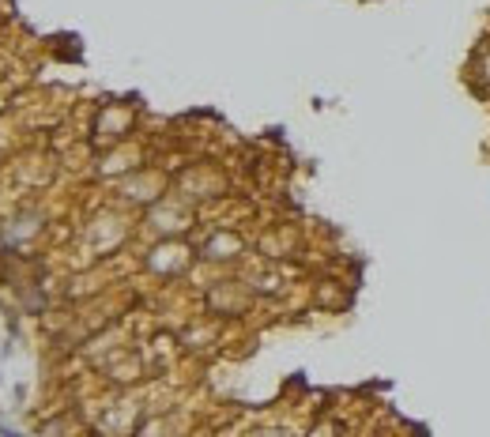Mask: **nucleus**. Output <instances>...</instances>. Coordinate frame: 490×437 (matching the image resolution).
I'll use <instances>...</instances> for the list:
<instances>
[{"instance_id":"5","label":"nucleus","mask_w":490,"mask_h":437,"mask_svg":"<svg viewBox=\"0 0 490 437\" xmlns=\"http://www.w3.org/2000/svg\"><path fill=\"white\" fill-rule=\"evenodd\" d=\"M479 80H483V83L490 87V49L483 53V57H479Z\"/></svg>"},{"instance_id":"1","label":"nucleus","mask_w":490,"mask_h":437,"mask_svg":"<svg viewBox=\"0 0 490 437\" xmlns=\"http://www.w3.org/2000/svg\"><path fill=\"white\" fill-rule=\"evenodd\" d=\"M208 305L215 313H242L249 305V290L242 283H215L208 294Z\"/></svg>"},{"instance_id":"4","label":"nucleus","mask_w":490,"mask_h":437,"mask_svg":"<svg viewBox=\"0 0 490 437\" xmlns=\"http://www.w3.org/2000/svg\"><path fill=\"white\" fill-rule=\"evenodd\" d=\"M133 437H178V426H173V419H162V414H147Z\"/></svg>"},{"instance_id":"2","label":"nucleus","mask_w":490,"mask_h":437,"mask_svg":"<svg viewBox=\"0 0 490 437\" xmlns=\"http://www.w3.org/2000/svg\"><path fill=\"white\" fill-rule=\"evenodd\" d=\"M185 264H189V249L178 245V242H162L155 253L147 257V268L162 271V276H166V271H181Z\"/></svg>"},{"instance_id":"6","label":"nucleus","mask_w":490,"mask_h":437,"mask_svg":"<svg viewBox=\"0 0 490 437\" xmlns=\"http://www.w3.org/2000/svg\"><path fill=\"white\" fill-rule=\"evenodd\" d=\"M0 437H27V433L16 430V426H8V422H0Z\"/></svg>"},{"instance_id":"3","label":"nucleus","mask_w":490,"mask_h":437,"mask_svg":"<svg viewBox=\"0 0 490 437\" xmlns=\"http://www.w3.org/2000/svg\"><path fill=\"white\" fill-rule=\"evenodd\" d=\"M238 253H242V238L231 234V230H219L215 238H208V242L200 245L204 260H234Z\"/></svg>"}]
</instances>
